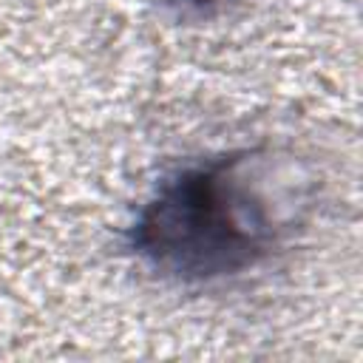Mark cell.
Returning <instances> with one entry per match:
<instances>
[{"label":"cell","instance_id":"1","mask_svg":"<svg viewBox=\"0 0 363 363\" xmlns=\"http://www.w3.org/2000/svg\"><path fill=\"white\" fill-rule=\"evenodd\" d=\"M238 159L187 170L164 184L139 224V247L156 267L210 278L241 269L264 252L272 227L264 204L244 190Z\"/></svg>","mask_w":363,"mask_h":363}]
</instances>
